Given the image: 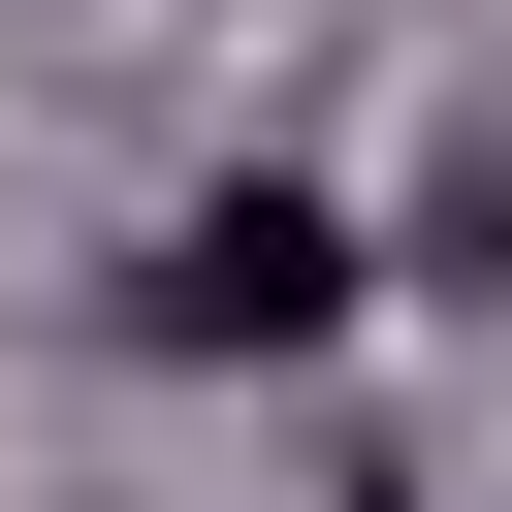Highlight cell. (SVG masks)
I'll return each mask as SVG.
<instances>
[{
    "label": "cell",
    "mask_w": 512,
    "mask_h": 512,
    "mask_svg": "<svg viewBox=\"0 0 512 512\" xmlns=\"http://www.w3.org/2000/svg\"><path fill=\"white\" fill-rule=\"evenodd\" d=\"M352 288H384V256H352V192H288V160H256V192H192V224H160V288H128V320H160V352H320Z\"/></svg>",
    "instance_id": "cell-1"
}]
</instances>
